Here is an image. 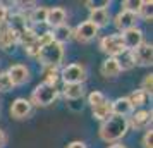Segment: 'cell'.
Masks as SVG:
<instances>
[{"label": "cell", "mask_w": 153, "mask_h": 148, "mask_svg": "<svg viewBox=\"0 0 153 148\" xmlns=\"http://www.w3.org/2000/svg\"><path fill=\"white\" fill-rule=\"evenodd\" d=\"M129 131V124L126 117H119V115H110L107 120L102 122V126L98 129L100 138L107 143H117L119 140H122L126 133Z\"/></svg>", "instance_id": "cell-1"}, {"label": "cell", "mask_w": 153, "mask_h": 148, "mask_svg": "<svg viewBox=\"0 0 153 148\" xmlns=\"http://www.w3.org/2000/svg\"><path fill=\"white\" fill-rule=\"evenodd\" d=\"M62 59H64V45L57 42H52L43 45L40 48V54H38V60L42 62V65L45 69H50V67H57L62 64Z\"/></svg>", "instance_id": "cell-2"}, {"label": "cell", "mask_w": 153, "mask_h": 148, "mask_svg": "<svg viewBox=\"0 0 153 148\" xmlns=\"http://www.w3.org/2000/svg\"><path fill=\"white\" fill-rule=\"evenodd\" d=\"M59 95H60V91H59L57 86H50L47 83H42L33 90L29 102H31V105H36V107H48L53 102H57Z\"/></svg>", "instance_id": "cell-3"}, {"label": "cell", "mask_w": 153, "mask_h": 148, "mask_svg": "<svg viewBox=\"0 0 153 148\" xmlns=\"http://www.w3.org/2000/svg\"><path fill=\"white\" fill-rule=\"evenodd\" d=\"M60 78L64 85H83L86 81V71L81 64H69L62 67Z\"/></svg>", "instance_id": "cell-4"}, {"label": "cell", "mask_w": 153, "mask_h": 148, "mask_svg": "<svg viewBox=\"0 0 153 148\" xmlns=\"http://www.w3.org/2000/svg\"><path fill=\"white\" fill-rule=\"evenodd\" d=\"M100 50L107 54L108 57H119L122 52H126L124 43H122V38L120 35L114 33V35H107L100 40Z\"/></svg>", "instance_id": "cell-5"}, {"label": "cell", "mask_w": 153, "mask_h": 148, "mask_svg": "<svg viewBox=\"0 0 153 148\" xmlns=\"http://www.w3.org/2000/svg\"><path fill=\"white\" fill-rule=\"evenodd\" d=\"M152 117H153L152 110H138V112H134L129 115L127 124L134 131H146V129H150V126H152Z\"/></svg>", "instance_id": "cell-6"}, {"label": "cell", "mask_w": 153, "mask_h": 148, "mask_svg": "<svg viewBox=\"0 0 153 148\" xmlns=\"http://www.w3.org/2000/svg\"><path fill=\"white\" fill-rule=\"evenodd\" d=\"M132 59H134V65H141V67H148L153 64V45L148 42H143L136 50H132Z\"/></svg>", "instance_id": "cell-7"}, {"label": "cell", "mask_w": 153, "mask_h": 148, "mask_svg": "<svg viewBox=\"0 0 153 148\" xmlns=\"http://www.w3.org/2000/svg\"><path fill=\"white\" fill-rule=\"evenodd\" d=\"M97 35H98V28L95 24H91L90 21H83L72 29V38H76L77 42L81 43L91 42L93 38H97Z\"/></svg>", "instance_id": "cell-8"}, {"label": "cell", "mask_w": 153, "mask_h": 148, "mask_svg": "<svg viewBox=\"0 0 153 148\" xmlns=\"http://www.w3.org/2000/svg\"><path fill=\"white\" fill-rule=\"evenodd\" d=\"M120 38H122V43H124V48L127 52H132L143 43V29L134 26V28L120 33Z\"/></svg>", "instance_id": "cell-9"}, {"label": "cell", "mask_w": 153, "mask_h": 148, "mask_svg": "<svg viewBox=\"0 0 153 148\" xmlns=\"http://www.w3.org/2000/svg\"><path fill=\"white\" fill-rule=\"evenodd\" d=\"M5 72H7V76L10 78V81H12L14 86L24 85V83H28L29 78H31V76H29V69L26 65H22V64H14V65H10Z\"/></svg>", "instance_id": "cell-10"}, {"label": "cell", "mask_w": 153, "mask_h": 148, "mask_svg": "<svg viewBox=\"0 0 153 148\" xmlns=\"http://www.w3.org/2000/svg\"><path fill=\"white\" fill-rule=\"evenodd\" d=\"M31 110H33V105L26 98H16L12 102V105H10V115L17 120L29 117L31 115Z\"/></svg>", "instance_id": "cell-11"}, {"label": "cell", "mask_w": 153, "mask_h": 148, "mask_svg": "<svg viewBox=\"0 0 153 148\" xmlns=\"http://www.w3.org/2000/svg\"><path fill=\"white\" fill-rule=\"evenodd\" d=\"M136 22H138V16L136 14H131V12H126V10H120L115 17H114V24H115V28L119 31H127V29H131L136 26Z\"/></svg>", "instance_id": "cell-12"}, {"label": "cell", "mask_w": 153, "mask_h": 148, "mask_svg": "<svg viewBox=\"0 0 153 148\" xmlns=\"http://www.w3.org/2000/svg\"><path fill=\"white\" fill-rule=\"evenodd\" d=\"M5 24L14 31L16 35L19 36L24 29L28 28V17H26L24 14H21V12H14V14H9L7 16Z\"/></svg>", "instance_id": "cell-13"}, {"label": "cell", "mask_w": 153, "mask_h": 148, "mask_svg": "<svg viewBox=\"0 0 153 148\" xmlns=\"http://www.w3.org/2000/svg\"><path fill=\"white\" fill-rule=\"evenodd\" d=\"M65 19H67V12H65V9H62V7H50L48 12H47V22H45V24H48L50 28L53 29V28H57V26L65 24Z\"/></svg>", "instance_id": "cell-14"}, {"label": "cell", "mask_w": 153, "mask_h": 148, "mask_svg": "<svg viewBox=\"0 0 153 148\" xmlns=\"http://www.w3.org/2000/svg\"><path fill=\"white\" fill-rule=\"evenodd\" d=\"M132 105L129 103L127 97H120V98L112 102V115H119V117H129L132 114Z\"/></svg>", "instance_id": "cell-15"}, {"label": "cell", "mask_w": 153, "mask_h": 148, "mask_svg": "<svg viewBox=\"0 0 153 148\" xmlns=\"http://www.w3.org/2000/svg\"><path fill=\"white\" fill-rule=\"evenodd\" d=\"M14 45H17V35L7 24H2L0 26V48L10 50Z\"/></svg>", "instance_id": "cell-16"}, {"label": "cell", "mask_w": 153, "mask_h": 148, "mask_svg": "<svg viewBox=\"0 0 153 148\" xmlns=\"http://www.w3.org/2000/svg\"><path fill=\"white\" fill-rule=\"evenodd\" d=\"M100 71H102V76H105V78H115V76H119L122 72L115 57H107L103 62H102Z\"/></svg>", "instance_id": "cell-17"}, {"label": "cell", "mask_w": 153, "mask_h": 148, "mask_svg": "<svg viewBox=\"0 0 153 148\" xmlns=\"http://www.w3.org/2000/svg\"><path fill=\"white\" fill-rule=\"evenodd\" d=\"M88 21L91 24H95L98 29L105 28L110 22V10L108 9H100V10H91L90 12V19Z\"/></svg>", "instance_id": "cell-18"}, {"label": "cell", "mask_w": 153, "mask_h": 148, "mask_svg": "<svg viewBox=\"0 0 153 148\" xmlns=\"http://www.w3.org/2000/svg\"><path fill=\"white\" fill-rule=\"evenodd\" d=\"M50 35H52V40L53 42L64 45V43H67L72 38V28H69L67 24H62V26H57V28L52 29Z\"/></svg>", "instance_id": "cell-19"}, {"label": "cell", "mask_w": 153, "mask_h": 148, "mask_svg": "<svg viewBox=\"0 0 153 148\" xmlns=\"http://www.w3.org/2000/svg\"><path fill=\"white\" fill-rule=\"evenodd\" d=\"M91 114H93V119L102 120V122H103V120H107V119L112 115V102L105 100L103 103H100V105L93 107Z\"/></svg>", "instance_id": "cell-20"}, {"label": "cell", "mask_w": 153, "mask_h": 148, "mask_svg": "<svg viewBox=\"0 0 153 148\" xmlns=\"http://www.w3.org/2000/svg\"><path fill=\"white\" fill-rule=\"evenodd\" d=\"M62 95L65 100H79L84 95V86L83 85H64Z\"/></svg>", "instance_id": "cell-21"}, {"label": "cell", "mask_w": 153, "mask_h": 148, "mask_svg": "<svg viewBox=\"0 0 153 148\" xmlns=\"http://www.w3.org/2000/svg\"><path fill=\"white\" fill-rule=\"evenodd\" d=\"M38 35H40V33H38L36 29H33L31 26H28L21 35L17 36V43H21L24 48H28V47H31V45L38 40Z\"/></svg>", "instance_id": "cell-22"}, {"label": "cell", "mask_w": 153, "mask_h": 148, "mask_svg": "<svg viewBox=\"0 0 153 148\" xmlns=\"http://www.w3.org/2000/svg\"><path fill=\"white\" fill-rule=\"evenodd\" d=\"M47 12H48L47 7H38V5H36V7L29 12L28 19L33 22V24H45V22H47Z\"/></svg>", "instance_id": "cell-23"}, {"label": "cell", "mask_w": 153, "mask_h": 148, "mask_svg": "<svg viewBox=\"0 0 153 148\" xmlns=\"http://www.w3.org/2000/svg\"><path fill=\"white\" fill-rule=\"evenodd\" d=\"M129 100V103L132 105V109H136V107H143L146 103V100H148V95H146L143 90H134V91L127 97Z\"/></svg>", "instance_id": "cell-24"}, {"label": "cell", "mask_w": 153, "mask_h": 148, "mask_svg": "<svg viewBox=\"0 0 153 148\" xmlns=\"http://www.w3.org/2000/svg\"><path fill=\"white\" fill-rule=\"evenodd\" d=\"M119 62V67H120V71H129L134 67V59H132V54L131 52H122L119 57H115Z\"/></svg>", "instance_id": "cell-25"}, {"label": "cell", "mask_w": 153, "mask_h": 148, "mask_svg": "<svg viewBox=\"0 0 153 148\" xmlns=\"http://www.w3.org/2000/svg\"><path fill=\"white\" fill-rule=\"evenodd\" d=\"M60 79V72L57 67H50V69H45V81L43 83H47L50 86H57V81Z\"/></svg>", "instance_id": "cell-26"}, {"label": "cell", "mask_w": 153, "mask_h": 148, "mask_svg": "<svg viewBox=\"0 0 153 148\" xmlns=\"http://www.w3.org/2000/svg\"><path fill=\"white\" fill-rule=\"evenodd\" d=\"M141 2H143V0H124V2H122V10L138 16L139 9H141Z\"/></svg>", "instance_id": "cell-27"}, {"label": "cell", "mask_w": 153, "mask_h": 148, "mask_svg": "<svg viewBox=\"0 0 153 148\" xmlns=\"http://www.w3.org/2000/svg\"><path fill=\"white\" fill-rule=\"evenodd\" d=\"M152 7H153V4H152V0L150 2H141V9H139V12H138V17H141L143 21H152Z\"/></svg>", "instance_id": "cell-28"}, {"label": "cell", "mask_w": 153, "mask_h": 148, "mask_svg": "<svg viewBox=\"0 0 153 148\" xmlns=\"http://www.w3.org/2000/svg\"><path fill=\"white\" fill-rule=\"evenodd\" d=\"M84 5L90 9V12H91V10H100V9L110 7V0H88Z\"/></svg>", "instance_id": "cell-29"}, {"label": "cell", "mask_w": 153, "mask_h": 148, "mask_svg": "<svg viewBox=\"0 0 153 148\" xmlns=\"http://www.w3.org/2000/svg\"><path fill=\"white\" fill-rule=\"evenodd\" d=\"M14 88L10 78L7 76V72H0V93H7Z\"/></svg>", "instance_id": "cell-30"}, {"label": "cell", "mask_w": 153, "mask_h": 148, "mask_svg": "<svg viewBox=\"0 0 153 148\" xmlns=\"http://www.w3.org/2000/svg\"><path fill=\"white\" fill-rule=\"evenodd\" d=\"M139 90H143L148 97H152V93H153V74H146L145 78H143Z\"/></svg>", "instance_id": "cell-31"}, {"label": "cell", "mask_w": 153, "mask_h": 148, "mask_svg": "<svg viewBox=\"0 0 153 148\" xmlns=\"http://www.w3.org/2000/svg\"><path fill=\"white\" fill-rule=\"evenodd\" d=\"M105 95L102 91H91L90 93V97H88V103L91 105V109L93 107H97V105H100V103H103L105 102Z\"/></svg>", "instance_id": "cell-32"}, {"label": "cell", "mask_w": 153, "mask_h": 148, "mask_svg": "<svg viewBox=\"0 0 153 148\" xmlns=\"http://www.w3.org/2000/svg\"><path fill=\"white\" fill-rule=\"evenodd\" d=\"M143 148H153V131L152 127L145 131V136H143Z\"/></svg>", "instance_id": "cell-33"}, {"label": "cell", "mask_w": 153, "mask_h": 148, "mask_svg": "<svg viewBox=\"0 0 153 148\" xmlns=\"http://www.w3.org/2000/svg\"><path fill=\"white\" fill-rule=\"evenodd\" d=\"M40 48H42V45L38 43V40H36L31 47H28V48H24L26 50V54H28L29 57H38V54H40Z\"/></svg>", "instance_id": "cell-34"}, {"label": "cell", "mask_w": 153, "mask_h": 148, "mask_svg": "<svg viewBox=\"0 0 153 148\" xmlns=\"http://www.w3.org/2000/svg\"><path fill=\"white\" fill-rule=\"evenodd\" d=\"M7 16H9L7 7H5L4 4H0V26H2V24H5V21H7Z\"/></svg>", "instance_id": "cell-35"}, {"label": "cell", "mask_w": 153, "mask_h": 148, "mask_svg": "<svg viewBox=\"0 0 153 148\" xmlns=\"http://www.w3.org/2000/svg\"><path fill=\"white\" fill-rule=\"evenodd\" d=\"M5 145H7V134L4 129H0V148H4Z\"/></svg>", "instance_id": "cell-36"}, {"label": "cell", "mask_w": 153, "mask_h": 148, "mask_svg": "<svg viewBox=\"0 0 153 148\" xmlns=\"http://www.w3.org/2000/svg\"><path fill=\"white\" fill-rule=\"evenodd\" d=\"M67 148H88V147L84 145L83 141H72V143L67 145Z\"/></svg>", "instance_id": "cell-37"}, {"label": "cell", "mask_w": 153, "mask_h": 148, "mask_svg": "<svg viewBox=\"0 0 153 148\" xmlns=\"http://www.w3.org/2000/svg\"><path fill=\"white\" fill-rule=\"evenodd\" d=\"M108 148H126L124 145H120V143H114V145H110Z\"/></svg>", "instance_id": "cell-38"}]
</instances>
